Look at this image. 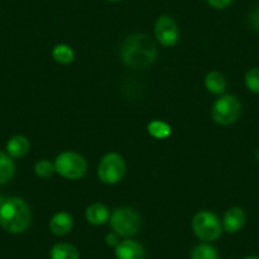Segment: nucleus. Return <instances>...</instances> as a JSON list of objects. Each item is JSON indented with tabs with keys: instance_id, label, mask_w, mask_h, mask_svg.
I'll list each match as a JSON object with an SVG mask.
<instances>
[{
	"instance_id": "2",
	"label": "nucleus",
	"mask_w": 259,
	"mask_h": 259,
	"mask_svg": "<svg viewBox=\"0 0 259 259\" xmlns=\"http://www.w3.org/2000/svg\"><path fill=\"white\" fill-rule=\"evenodd\" d=\"M32 212L21 197H11L0 203V226L11 234H22L31 226Z\"/></svg>"
},
{
	"instance_id": "19",
	"label": "nucleus",
	"mask_w": 259,
	"mask_h": 259,
	"mask_svg": "<svg viewBox=\"0 0 259 259\" xmlns=\"http://www.w3.org/2000/svg\"><path fill=\"white\" fill-rule=\"evenodd\" d=\"M191 259H219V251L211 244H198L192 249Z\"/></svg>"
},
{
	"instance_id": "17",
	"label": "nucleus",
	"mask_w": 259,
	"mask_h": 259,
	"mask_svg": "<svg viewBox=\"0 0 259 259\" xmlns=\"http://www.w3.org/2000/svg\"><path fill=\"white\" fill-rule=\"evenodd\" d=\"M52 59L60 65H69L75 59V52L69 45L59 44L52 49Z\"/></svg>"
},
{
	"instance_id": "5",
	"label": "nucleus",
	"mask_w": 259,
	"mask_h": 259,
	"mask_svg": "<svg viewBox=\"0 0 259 259\" xmlns=\"http://www.w3.org/2000/svg\"><path fill=\"white\" fill-rule=\"evenodd\" d=\"M192 229L198 239L203 241H213L223 234V224L218 215L203 210L194 215L192 220Z\"/></svg>"
},
{
	"instance_id": "21",
	"label": "nucleus",
	"mask_w": 259,
	"mask_h": 259,
	"mask_svg": "<svg viewBox=\"0 0 259 259\" xmlns=\"http://www.w3.org/2000/svg\"><path fill=\"white\" fill-rule=\"evenodd\" d=\"M245 85L251 93L259 94V68H253L245 74Z\"/></svg>"
},
{
	"instance_id": "26",
	"label": "nucleus",
	"mask_w": 259,
	"mask_h": 259,
	"mask_svg": "<svg viewBox=\"0 0 259 259\" xmlns=\"http://www.w3.org/2000/svg\"><path fill=\"white\" fill-rule=\"evenodd\" d=\"M255 156H256V160L259 161V149H258V150H256V154H255Z\"/></svg>"
},
{
	"instance_id": "15",
	"label": "nucleus",
	"mask_w": 259,
	"mask_h": 259,
	"mask_svg": "<svg viewBox=\"0 0 259 259\" xmlns=\"http://www.w3.org/2000/svg\"><path fill=\"white\" fill-rule=\"evenodd\" d=\"M79 250L69 243H57L50 250L51 259H79Z\"/></svg>"
},
{
	"instance_id": "9",
	"label": "nucleus",
	"mask_w": 259,
	"mask_h": 259,
	"mask_svg": "<svg viewBox=\"0 0 259 259\" xmlns=\"http://www.w3.org/2000/svg\"><path fill=\"white\" fill-rule=\"evenodd\" d=\"M246 221V215L243 208L240 207H231L224 213V218L221 224H223V230L229 234H235L244 228Z\"/></svg>"
},
{
	"instance_id": "22",
	"label": "nucleus",
	"mask_w": 259,
	"mask_h": 259,
	"mask_svg": "<svg viewBox=\"0 0 259 259\" xmlns=\"http://www.w3.org/2000/svg\"><path fill=\"white\" fill-rule=\"evenodd\" d=\"M249 24L254 31L259 32V6L249 13Z\"/></svg>"
},
{
	"instance_id": "1",
	"label": "nucleus",
	"mask_w": 259,
	"mask_h": 259,
	"mask_svg": "<svg viewBox=\"0 0 259 259\" xmlns=\"http://www.w3.org/2000/svg\"><path fill=\"white\" fill-rule=\"evenodd\" d=\"M121 60L126 66L143 70L154 64L158 56L155 42L144 33H135L126 37L119 50Z\"/></svg>"
},
{
	"instance_id": "24",
	"label": "nucleus",
	"mask_w": 259,
	"mask_h": 259,
	"mask_svg": "<svg viewBox=\"0 0 259 259\" xmlns=\"http://www.w3.org/2000/svg\"><path fill=\"white\" fill-rule=\"evenodd\" d=\"M119 243V236L117 235L116 233H108L106 235V244L108 246H113V248H116L117 245H118Z\"/></svg>"
},
{
	"instance_id": "4",
	"label": "nucleus",
	"mask_w": 259,
	"mask_h": 259,
	"mask_svg": "<svg viewBox=\"0 0 259 259\" xmlns=\"http://www.w3.org/2000/svg\"><path fill=\"white\" fill-rule=\"evenodd\" d=\"M54 163L56 173L69 181L83 178L88 169L85 158L75 151H62L56 156Z\"/></svg>"
},
{
	"instance_id": "18",
	"label": "nucleus",
	"mask_w": 259,
	"mask_h": 259,
	"mask_svg": "<svg viewBox=\"0 0 259 259\" xmlns=\"http://www.w3.org/2000/svg\"><path fill=\"white\" fill-rule=\"evenodd\" d=\"M148 133L149 135L153 136L154 139L158 140H164L169 138L171 134V127L166 122L160 121V119H154L148 124Z\"/></svg>"
},
{
	"instance_id": "20",
	"label": "nucleus",
	"mask_w": 259,
	"mask_h": 259,
	"mask_svg": "<svg viewBox=\"0 0 259 259\" xmlns=\"http://www.w3.org/2000/svg\"><path fill=\"white\" fill-rule=\"evenodd\" d=\"M34 174H36L38 178L46 179L50 178V177L54 176V173H56L55 170V163L47 160V159H41V160L37 161L34 164Z\"/></svg>"
},
{
	"instance_id": "16",
	"label": "nucleus",
	"mask_w": 259,
	"mask_h": 259,
	"mask_svg": "<svg viewBox=\"0 0 259 259\" xmlns=\"http://www.w3.org/2000/svg\"><path fill=\"white\" fill-rule=\"evenodd\" d=\"M16 174L14 160L4 151H0V186L9 183Z\"/></svg>"
},
{
	"instance_id": "8",
	"label": "nucleus",
	"mask_w": 259,
	"mask_h": 259,
	"mask_svg": "<svg viewBox=\"0 0 259 259\" xmlns=\"http://www.w3.org/2000/svg\"><path fill=\"white\" fill-rule=\"evenodd\" d=\"M156 41L164 47L176 46L179 39V27L169 16H160L154 26Z\"/></svg>"
},
{
	"instance_id": "13",
	"label": "nucleus",
	"mask_w": 259,
	"mask_h": 259,
	"mask_svg": "<svg viewBox=\"0 0 259 259\" xmlns=\"http://www.w3.org/2000/svg\"><path fill=\"white\" fill-rule=\"evenodd\" d=\"M109 216H111V212H109L108 207L101 202L92 203L85 210L87 221L94 226H101L107 224L109 221Z\"/></svg>"
},
{
	"instance_id": "25",
	"label": "nucleus",
	"mask_w": 259,
	"mask_h": 259,
	"mask_svg": "<svg viewBox=\"0 0 259 259\" xmlns=\"http://www.w3.org/2000/svg\"><path fill=\"white\" fill-rule=\"evenodd\" d=\"M243 259H259V255H248Z\"/></svg>"
},
{
	"instance_id": "10",
	"label": "nucleus",
	"mask_w": 259,
	"mask_h": 259,
	"mask_svg": "<svg viewBox=\"0 0 259 259\" xmlns=\"http://www.w3.org/2000/svg\"><path fill=\"white\" fill-rule=\"evenodd\" d=\"M117 259H145V249L138 241L133 239L119 241L114 248Z\"/></svg>"
},
{
	"instance_id": "11",
	"label": "nucleus",
	"mask_w": 259,
	"mask_h": 259,
	"mask_svg": "<svg viewBox=\"0 0 259 259\" xmlns=\"http://www.w3.org/2000/svg\"><path fill=\"white\" fill-rule=\"evenodd\" d=\"M74 220L73 216L66 211H60V212L55 213L50 220V230L54 235L56 236H64L69 234L73 229Z\"/></svg>"
},
{
	"instance_id": "12",
	"label": "nucleus",
	"mask_w": 259,
	"mask_h": 259,
	"mask_svg": "<svg viewBox=\"0 0 259 259\" xmlns=\"http://www.w3.org/2000/svg\"><path fill=\"white\" fill-rule=\"evenodd\" d=\"M31 149V143L28 139L23 135H16L11 138L7 143L6 153L11 156L12 159H19L27 155Z\"/></svg>"
},
{
	"instance_id": "3",
	"label": "nucleus",
	"mask_w": 259,
	"mask_h": 259,
	"mask_svg": "<svg viewBox=\"0 0 259 259\" xmlns=\"http://www.w3.org/2000/svg\"><path fill=\"white\" fill-rule=\"evenodd\" d=\"M109 225L121 238H131L140 230L141 216L131 207H118L111 212Z\"/></svg>"
},
{
	"instance_id": "7",
	"label": "nucleus",
	"mask_w": 259,
	"mask_h": 259,
	"mask_svg": "<svg viewBox=\"0 0 259 259\" xmlns=\"http://www.w3.org/2000/svg\"><path fill=\"white\" fill-rule=\"evenodd\" d=\"M126 174V163L118 153H108L98 165V178L102 183L113 186L119 183Z\"/></svg>"
},
{
	"instance_id": "14",
	"label": "nucleus",
	"mask_w": 259,
	"mask_h": 259,
	"mask_svg": "<svg viewBox=\"0 0 259 259\" xmlns=\"http://www.w3.org/2000/svg\"><path fill=\"white\" fill-rule=\"evenodd\" d=\"M226 79L220 71H211L205 78V87L211 94L221 96L226 91Z\"/></svg>"
},
{
	"instance_id": "27",
	"label": "nucleus",
	"mask_w": 259,
	"mask_h": 259,
	"mask_svg": "<svg viewBox=\"0 0 259 259\" xmlns=\"http://www.w3.org/2000/svg\"><path fill=\"white\" fill-rule=\"evenodd\" d=\"M107 2H111V3H117V2H121V0H107Z\"/></svg>"
},
{
	"instance_id": "23",
	"label": "nucleus",
	"mask_w": 259,
	"mask_h": 259,
	"mask_svg": "<svg viewBox=\"0 0 259 259\" xmlns=\"http://www.w3.org/2000/svg\"><path fill=\"white\" fill-rule=\"evenodd\" d=\"M206 2L211 8L221 11V9H226L228 7H230L234 0H206Z\"/></svg>"
},
{
	"instance_id": "6",
	"label": "nucleus",
	"mask_w": 259,
	"mask_h": 259,
	"mask_svg": "<svg viewBox=\"0 0 259 259\" xmlns=\"http://www.w3.org/2000/svg\"><path fill=\"white\" fill-rule=\"evenodd\" d=\"M241 114V103L235 96L225 94L221 96L213 103L211 108V116L218 124L230 126L235 123Z\"/></svg>"
}]
</instances>
